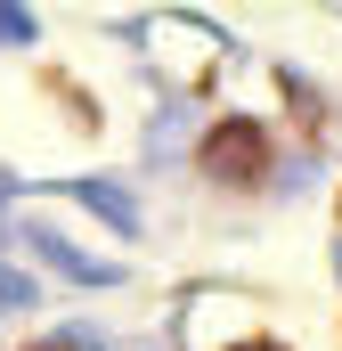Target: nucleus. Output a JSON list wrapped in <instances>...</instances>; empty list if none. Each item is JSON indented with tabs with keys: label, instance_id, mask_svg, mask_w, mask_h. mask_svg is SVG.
<instances>
[{
	"label": "nucleus",
	"instance_id": "nucleus-1",
	"mask_svg": "<svg viewBox=\"0 0 342 351\" xmlns=\"http://www.w3.org/2000/svg\"><path fill=\"white\" fill-rule=\"evenodd\" d=\"M212 172H261V139L253 131H220L212 139Z\"/></svg>",
	"mask_w": 342,
	"mask_h": 351
}]
</instances>
